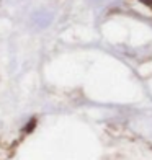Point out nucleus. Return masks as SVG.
Returning <instances> with one entry per match:
<instances>
[{
  "mask_svg": "<svg viewBox=\"0 0 152 160\" xmlns=\"http://www.w3.org/2000/svg\"><path fill=\"white\" fill-rule=\"evenodd\" d=\"M141 2H142V3H146L147 7H150V8H152V0H141Z\"/></svg>",
  "mask_w": 152,
  "mask_h": 160,
  "instance_id": "1",
  "label": "nucleus"
}]
</instances>
